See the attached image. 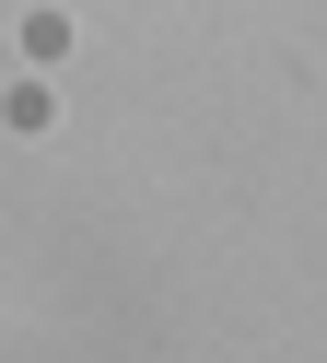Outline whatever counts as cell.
Returning a JSON list of instances; mask_svg holds the SVG:
<instances>
[]
</instances>
